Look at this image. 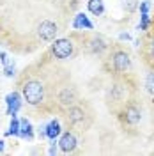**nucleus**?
Masks as SVG:
<instances>
[{
    "mask_svg": "<svg viewBox=\"0 0 154 156\" xmlns=\"http://www.w3.org/2000/svg\"><path fill=\"white\" fill-rule=\"evenodd\" d=\"M23 98L29 105H39L44 98V87L39 80H30L23 87Z\"/></svg>",
    "mask_w": 154,
    "mask_h": 156,
    "instance_id": "obj_1",
    "label": "nucleus"
},
{
    "mask_svg": "<svg viewBox=\"0 0 154 156\" xmlns=\"http://www.w3.org/2000/svg\"><path fill=\"white\" fill-rule=\"evenodd\" d=\"M51 51L57 58H68L73 53V43L69 39H55L51 44Z\"/></svg>",
    "mask_w": 154,
    "mask_h": 156,
    "instance_id": "obj_2",
    "label": "nucleus"
},
{
    "mask_svg": "<svg viewBox=\"0 0 154 156\" xmlns=\"http://www.w3.org/2000/svg\"><path fill=\"white\" fill-rule=\"evenodd\" d=\"M57 25L53 23V21H50V20H44V21H41L37 27V36L43 41H53L55 36H57Z\"/></svg>",
    "mask_w": 154,
    "mask_h": 156,
    "instance_id": "obj_3",
    "label": "nucleus"
},
{
    "mask_svg": "<svg viewBox=\"0 0 154 156\" xmlns=\"http://www.w3.org/2000/svg\"><path fill=\"white\" fill-rule=\"evenodd\" d=\"M68 122L73 126H82L85 121V110L82 107H71L68 110Z\"/></svg>",
    "mask_w": 154,
    "mask_h": 156,
    "instance_id": "obj_4",
    "label": "nucleus"
},
{
    "mask_svg": "<svg viewBox=\"0 0 154 156\" xmlns=\"http://www.w3.org/2000/svg\"><path fill=\"white\" fill-rule=\"evenodd\" d=\"M129 55L126 53V51H117L115 55H114V68L117 71H121V73H124L129 69Z\"/></svg>",
    "mask_w": 154,
    "mask_h": 156,
    "instance_id": "obj_5",
    "label": "nucleus"
},
{
    "mask_svg": "<svg viewBox=\"0 0 154 156\" xmlns=\"http://www.w3.org/2000/svg\"><path fill=\"white\" fill-rule=\"evenodd\" d=\"M60 151L62 153H71V151H75V147H76V136L73 135V133H64L62 138H60Z\"/></svg>",
    "mask_w": 154,
    "mask_h": 156,
    "instance_id": "obj_6",
    "label": "nucleus"
},
{
    "mask_svg": "<svg viewBox=\"0 0 154 156\" xmlns=\"http://www.w3.org/2000/svg\"><path fill=\"white\" fill-rule=\"evenodd\" d=\"M58 101L62 105H73L76 101V90L75 87H64L58 94Z\"/></svg>",
    "mask_w": 154,
    "mask_h": 156,
    "instance_id": "obj_7",
    "label": "nucleus"
},
{
    "mask_svg": "<svg viewBox=\"0 0 154 156\" xmlns=\"http://www.w3.org/2000/svg\"><path fill=\"white\" fill-rule=\"evenodd\" d=\"M124 117H126V122H129V124H136V122L140 121V110H138L135 105H129V107H126Z\"/></svg>",
    "mask_w": 154,
    "mask_h": 156,
    "instance_id": "obj_8",
    "label": "nucleus"
},
{
    "mask_svg": "<svg viewBox=\"0 0 154 156\" xmlns=\"http://www.w3.org/2000/svg\"><path fill=\"white\" fill-rule=\"evenodd\" d=\"M5 99H7V112L9 114H16V110L19 108V94L18 92H12Z\"/></svg>",
    "mask_w": 154,
    "mask_h": 156,
    "instance_id": "obj_9",
    "label": "nucleus"
},
{
    "mask_svg": "<svg viewBox=\"0 0 154 156\" xmlns=\"http://www.w3.org/2000/svg\"><path fill=\"white\" fill-rule=\"evenodd\" d=\"M106 48V44H105V41L101 37H94L92 41H90V46H89V51L90 53H101L103 50Z\"/></svg>",
    "mask_w": 154,
    "mask_h": 156,
    "instance_id": "obj_10",
    "label": "nucleus"
},
{
    "mask_svg": "<svg viewBox=\"0 0 154 156\" xmlns=\"http://www.w3.org/2000/svg\"><path fill=\"white\" fill-rule=\"evenodd\" d=\"M60 133V124H58L57 121H51L48 126H46V136H48L50 140H55Z\"/></svg>",
    "mask_w": 154,
    "mask_h": 156,
    "instance_id": "obj_11",
    "label": "nucleus"
},
{
    "mask_svg": "<svg viewBox=\"0 0 154 156\" xmlns=\"http://www.w3.org/2000/svg\"><path fill=\"white\" fill-rule=\"evenodd\" d=\"M89 11L92 14L99 16L103 11H105V5H103V0H89Z\"/></svg>",
    "mask_w": 154,
    "mask_h": 156,
    "instance_id": "obj_12",
    "label": "nucleus"
},
{
    "mask_svg": "<svg viewBox=\"0 0 154 156\" xmlns=\"http://www.w3.org/2000/svg\"><path fill=\"white\" fill-rule=\"evenodd\" d=\"M75 29H82V27H85V29H92V23L89 21V18H87L85 14H78L76 18H75Z\"/></svg>",
    "mask_w": 154,
    "mask_h": 156,
    "instance_id": "obj_13",
    "label": "nucleus"
},
{
    "mask_svg": "<svg viewBox=\"0 0 154 156\" xmlns=\"http://www.w3.org/2000/svg\"><path fill=\"white\" fill-rule=\"evenodd\" d=\"M19 135L25 136V138H32V126H30V122L27 119H23L21 122H19Z\"/></svg>",
    "mask_w": 154,
    "mask_h": 156,
    "instance_id": "obj_14",
    "label": "nucleus"
},
{
    "mask_svg": "<svg viewBox=\"0 0 154 156\" xmlns=\"http://www.w3.org/2000/svg\"><path fill=\"white\" fill-rule=\"evenodd\" d=\"M140 0H122V9L126 12H135Z\"/></svg>",
    "mask_w": 154,
    "mask_h": 156,
    "instance_id": "obj_15",
    "label": "nucleus"
},
{
    "mask_svg": "<svg viewBox=\"0 0 154 156\" xmlns=\"http://www.w3.org/2000/svg\"><path fill=\"white\" fill-rule=\"evenodd\" d=\"M145 90H147L151 96H154V71L145 76Z\"/></svg>",
    "mask_w": 154,
    "mask_h": 156,
    "instance_id": "obj_16",
    "label": "nucleus"
},
{
    "mask_svg": "<svg viewBox=\"0 0 154 156\" xmlns=\"http://www.w3.org/2000/svg\"><path fill=\"white\" fill-rule=\"evenodd\" d=\"M121 96H122L121 87H119V85H112V89L108 90V99H112V101H119Z\"/></svg>",
    "mask_w": 154,
    "mask_h": 156,
    "instance_id": "obj_17",
    "label": "nucleus"
},
{
    "mask_svg": "<svg viewBox=\"0 0 154 156\" xmlns=\"http://www.w3.org/2000/svg\"><path fill=\"white\" fill-rule=\"evenodd\" d=\"M7 135H19V121L14 117V114H12V119H11V126Z\"/></svg>",
    "mask_w": 154,
    "mask_h": 156,
    "instance_id": "obj_18",
    "label": "nucleus"
},
{
    "mask_svg": "<svg viewBox=\"0 0 154 156\" xmlns=\"http://www.w3.org/2000/svg\"><path fill=\"white\" fill-rule=\"evenodd\" d=\"M147 25H149V16H147V12H142V23H140V30H145V29H147Z\"/></svg>",
    "mask_w": 154,
    "mask_h": 156,
    "instance_id": "obj_19",
    "label": "nucleus"
},
{
    "mask_svg": "<svg viewBox=\"0 0 154 156\" xmlns=\"http://www.w3.org/2000/svg\"><path fill=\"white\" fill-rule=\"evenodd\" d=\"M4 73H5V76H12L14 75V68L12 66H5V71Z\"/></svg>",
    "mask_w": 154,
    "mask_h": 156,
    "instance_id": "obj_20",
    "label": "nucleus"
},
{
    "mask_svg": "<svg viewBox=\"0 0 154 156\" xmlns=\"http://www.w3.org/2000/svg\"><path fill=\"white\" fill-rule=\"evenodd\" d=\"M140 9H142V12H147V11H149V0H144V2H142Z\"/></svg>",
    "mask_w": 154,
    "mask_h": 156,
    "instance_id": "obj_21",
    "label": "nucleus"
},
{
    "mask_svg": "<svg viewBox=\"0 0 154 156\" xmlns=\"http://www.w3.org/2000/svg\"><path fill=\"white\" fill-rule=\"evenodd\" d=\"M55 153H57V147H55V144H53V146L50 147V154H55Z\"/></svg>",
    "mask_w": 154,
    "mask_h": 156,
    "instance_id": "obj_22",
    "label": "nucleus"
},
{
    "mask_svg": "<svg viewBox=\"0 0 154 156\" xmlns=\"http://www.w3.org/2000/svg\"><path fill=\"white\" fill-rule=\"evenodd\" d=\"M121 39H126V41H128V39H129V36H128V34H121Z\"/></svg>",
    "mask_w": 154,
    "mask_h": 156,
    "instance_id": "obj_23",
    "label": "nucleus"
},
{
    "mask_svg": "<svg viewBox=\"0 0 154 156\" xmlns=\"http://www.w3.org/2000/svg\"><path fill=\"white\" fill-rule=\"evenodd\" d=\"M151 50H152V57H154V39H152V46H151Z\"/></svg>",
    "mask_w": 154,
    "mask_h": 156,
    "instance_id": "obj_24",
    "label": "nucleus"
},
{
    "mask_svg": "<svg viewBox=\"0 0 154 156\" xmlns=\"http://www.w3.org/2000/svg\"><path fill=\"white\" fill-rule=\"evenodd\" d=\"M2 149H4V142H2V140H0V151H2Z\"/></svg>",
    "mask_w": 154,
    "mask_h": 156,
    "instance_id": "obj_25",
    "label": "nucleus"
}]
</instances>
